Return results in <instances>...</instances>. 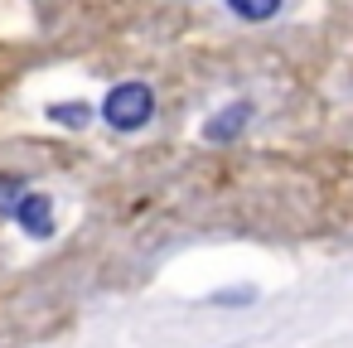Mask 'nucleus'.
Here are the masks:
<instances>
[{"label": "nucleus", "instance_id": "f257e3e1", "mask_svg": "<svg viewBox=\"0 0 353 348\" xmlns=\"http://www.w3.org/2000/svg\"><path fill=\"white\" fill-rule=\"evenodd\" d=\"M155 116V92L145 88V83H117L107 97H102V121L112 126V131H141L145 121Z\"/></svg>", "mask_w": 353, "mask_h": 348}, {"label": "nucleus", "instance_id": "f03ea898", "mask_svg": "<svg viewBox=\"0 0 353 348\" xmlns=\"http://www.w3.org/2000/svg\"><path fill=\"white\" fill-rule=\"evenodd\" d=\"M30 237H54V198L49 194H20V203H15V213H10Z\"/></svg>", "mask_w": 353, "mask_h": 348}, {"label": "nucleus", "instance_id": "7ed1b4c3", "mask_svg": "<svg viewBox=\"0 0 353 348\" xmlns=\"http://www.w3.org/2000/svg\"><path fill=\"white\" fill-rule=\"evenodd\" d=\"M247 121H252V102H228L218 116L203 121V141L208 145H228V141H237L247 131Z\"/></svg>", "mask_w": 353, "mask_h": 348}, {"label": "nucleus", "instance_id": "20e7f679", "mask_svg": "<svg viewBox=\"0 0 353 348\" xmlns=\"http://www.w3.org/2000/svg\"><path fill=\"white\" fill-rule=\"evenodd\" d=\"M228 10L247 25H266V20L281 15V0H228Z\"/></svg>", "mask_w": 353, "mask_h": 348}, {"label": "nucleus", "instance_id": "39448f33", "mask_svg": "<svg viewBox=\"0 0 353 348\" xmlns=\"http://www.w3.org/2000/svg\"><path fill=\"white\" fill-rule=\"evenodd\" d=\"M49 121H54V126H68V131H83V126L92 121V107H88V102H54V107H49Z\"/></svg>", "mask_w": 353, "mask_h": 348}, {"label": "nucleus", "instance_id": "423d86ee", "mask_svg": "<svg viewBox=\"0 0 353 348\" xmlns=\"http://www.w3.org/2000/svg\"><path fill=\"white\" fill-rule=\"evenodd\" d=\"M20 179H0V218H10L15 213V203H20Z\"/></svg>", "mask_w": 353, "mask_h": 348}]
</instances>
